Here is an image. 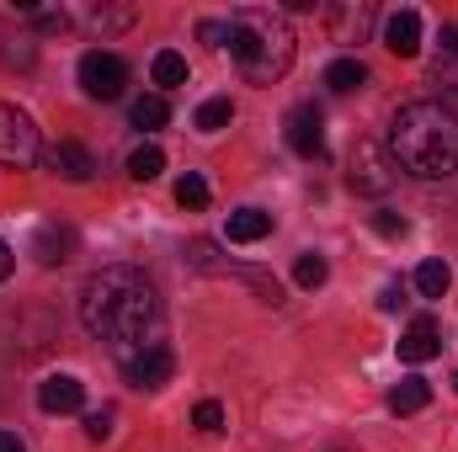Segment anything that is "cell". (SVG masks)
<instances>
[{
  "label": "cell",
  "instance_id": "cell-34",
  "mask_svg": "<svg viewBox=\"0 0 458 452\" xmlns=\"http://www.w3.org/2000/svg\"><path fill=\"white\" fill-rule=\"evenodd\" d=\"M443 54L458 59V27H443Z\"/></svg>",
  "mask_w": 458,
  "mask_h": 452
},
{
  "label": "cell",
  "instance_id": "cell-7",
  "mask_svg": "<svg viewBox=\"0 0 458 452\" xmlns=\"http://www.w3.org/2000/svg\"><path fill=\"white\" fill-rule=\"evenodd\" d=\"M283 138H288L293 155L326 160V117H320V107H315V102H299L293 113L283 117Z\"/></svg>",
  "mask_w": 458,
  "mask_h": 452
},
{
  "label": "cell",
  "instance_id": "cell-4",
  "mask_svg": "<svg viewBox=\"0 0 458 452\" xmlns=\"http://www.w3.org/2000/svg\"><path fill=\"white\" fill-rule=\"evenodd\" d=\"M394 176H400V165L389 160V149H378L373 138H357V144H352V160H346V187H352V192L384 197V192L394 187Z\"/></svg>",
  "mask_w": 458,
  "mask_h": 452
},
{
  "label": "cell",
  "instance_id": "cell-1",
  "mask_svg": "<svg viewBox=\"0 0 458 452\" xmlns=\"http://www.w3.org/2000/svg\"><path fill=\"white\" fill-rule=\"evenodd\" d=\"M81 325L97 340H113L123 356L139 351L144 331L155 325V288L139 266H102L81 288Z\"/></svg>",
  "mask_w": 458,
  "mask_h": 452
},
{
  "label": "cell",
  "instance_id": "cell-31",
  "mask_svg": "<svg viewBox=\"0 0 458 452\" xmlns=\"http://www.w3.org/2000/svg\"><path fill=\"white\" fill-rule=\"evenodd\" d=\"M437 86H443L448 96H458V59H443V64H437Z\"/></svg>",
  "mask_w": 458,
  "mask_h": 452
},
{
  "label": "cell",
  "instance_id": "cell-20",
  "mask_svg": "<svg viewBox=\"0 0 458 452\" xmlns=\"http://www.w3.org/2000/svg\"><path fill=\"white\" fill-rule=\"evenodd\" d=\"M229 117H234V102H229V96H208V102L198 107V117H192V128H198V133H225Z\"/></svg>",
  "mask_w": 458,
  "mask_h": 452
},
{
  "label": "cell",
  "instance_id": "cell-17",
  "mask_svg": "<svg viewBox=\"0 0 458 452\" xmlns=\"http://www.w3.org/2000/svg\"><path fill=\"white\" fill-rule=\"evenodd\" d=\"M149 80H155L160 91H176V86H187V59H182L176 48H160V54L149 59Z\"/></svg>",
  "mask_w": 458,
  "mask_h": 452
},
{
  "label": "cell",
  "instance_id": "cell-14",
  "mask_svg": "<svg viewBox=\"0 0 458 452\" xmlns=\"http://www.w3.org/2000/svg\"><path fill=\"white\" fill-rule=\"evenodd\" d=\"M272 234V213H261V208H234L225 224V239L229 245H256V239H267Z\"/></svg>",
  "mask_w": 458,
  "mask_h": 452
},
{
  "label": "cell",
  "instance_id": "cell-6",
  "mask_svg": "<svg viewBox=\"0 0 458 452\" xmlns=\"http://www.w3.org/2000/svg\"><path fill=\"white\" fill-rule=\"evenodd\" d=\"M81 91L91 96V102H117L123 91H128V64L107 54V48H91L86 59H81Z\"/></svg>",
  "mask_w": 458,
  "mask_h": 452
},
{
  "label": "cell",
  "instance_id": "cell-8",
  "mask_svg": "<svg viewBox=\"0 0 458 452\" xmlns=\"http://www.w3.org/2000/svg\"><path fill=\"white\" fill-rule=\"evenodd\" d=\"M373 21H378V5L373 0H336V5H326V27H331V43H368V32H373Z\"/></svg>",
  "mask_w": 458,
  "mask_h": 452
},
{
  "label": "cell",
  "instance_id": "cell-23",
  "mask_svg": "<svg viewBox=\"0 0 458 452\" xmlns=\"http://www.w3.org/2000/svg\"><path fill=\"white\" fill-rule=\"evenodd\" d=\"M326 277H331V266H326L320 250H304V255L293 261V282H299V288H320Z\"/></svg>",
  "mask_w": 458,
  "mask_h": 452
},
{
  "label": "cell",
  "instance_id": "cell-24",
  "mask_svg": "<svg viewBox=\"0 0 458 452\" xmlns=\"http://www.w3.org/2000/svg\"><path fill=\"white\" fill-rule=\"evenodd\" d=\"M32 250H38L43 266H59V261H70V255H64V250H70V234H64V229H43Z\"/></svg>",
  "mask_w": 458,
  "mask_h": 452
},
{
  "label": "cell",
  "instance_id": "cell-30",
  "mask_svg": "<svg viewBox=\"0 0 458 452\" xmlns=\"http://www.w3.org/2000/svg\"><path fill=\"white\" fill-rule=\"evenodd\" d=\"M198 38H203L208 48H219V43H225V38H229V21H214V16H208V21L198 27Z\"/></svg>",
  "mask_w": 458,
  "mask_h": 452
},
{
  "label": "cell",
  "instance_id": "cell-13",
  "mask_svg": "<svg viewBox=\"0 0 458 452\" xmlns=\"http://www.w3.org/2000/svg\"><path fill=\"white\" fill-rule=\"evenodd\" d=\"M394 351H400V362H411V367L432 362V356L443 351V340H437V320H432V314H421V320L400 336V346H394Z\"/></svg>",
  "mask_w": 458,
  "mask_h": 452
},
{
  "label": "cell",
  "instance_id": "cell-15",
  "mask_svg": "<svg viewBox=\"0 0 458 452\" xmlns=\"http://www.w3.org/2000/svg\"><path fill=\"white\" fill-rule=\"evenodd\" d=\"M432 405V383L421 378V372H411V378H400L394 389H389V410L394 415H416V410H427Z\"/></svg>",
  "mask_w": 458,
  "mask_h": 452
},
{
  "label": "cell",
  "instance_id": "cell-26",
  "mask_svg": "<svg viewBox=\"0 0 458 452\" xmlns=\"http://www.w3.org/2000/svg\"><path fill=\"white\" fill-rule=\"evenodd\" d=\"M91 21H97V32H117V27H128V21H133V5H113V11L102 5Z\"/></svg>",
  "mask_w": 458,
  "mask_h": 452
},
{
  "label": "cell",
  "instance_id": "cell-29",
  "mask_svg": "<svg viewBox=\"0 0 458 452\" xmlns=\"http://www.w3.org/2000/svg\"><path fill=\"white\" fill-rule=\"evenodd\" d=\"M373 229H378L384 239H400V234H405V219H400V213H373Z\"/></svg>",
  "mask_w": 458,
  "mask_h": 452
},
{
  "label": "cell",
  "instance_id": "cell-2",
  "mask_svg": "<svg viewBox=\"0 0 458 452\" xmlns=\"http://www.w3.org/2000/svg\"><path fill=\"white\" fill-rule=\"evenodd\" d=\"M389 160L416 181H443L458 171V117L443 102H411L389 122Z\"/></svg>",
  "mask_w": 458,
  "mask_h": 452
},
{
  "label": "cell",
  "instance_id": "cell-22",
  "mask_svg": "<svg viewBox=\"0 0 458 452\" xmlns=\"http://www.w3.org/2000/svg\"><path fill=\"white\" fill-rule=\"evenodd\" d=\"M176 203H182L187 213H203V208H208V181H203L198 171H187V176L176 181Z\"/></svg>",
  "mask_w": 458,
  "mask_h": 452
},
{
  "label": "cell",
  "instance_id": "cell-27",
  "mask_svg": "<svg viewBox=\"0 0 458 452\" xmlns=\"http://www.w3.org/2000/svg\"><path fill=\"white\" fill-rule=\"evenodd\" d=\"M86 437H91V442H107V437H113V410L86 415Z\"/></svg>",
  "mask_w": 458,
  "mask_h": 452
},
{
  "label": "cell",
  "instance_id": "cell-12",
  "mask_svg": "<svg viewBox=\"0 0 458 452\" xmlns=\"http://www.w3.org/2000/svg\"><path fill=\"white\" fill-rule=\"evenodd\" d=\"M38 405H43L48 415H75V410L86 405V383L70 378V372H48V378L38 383Z\"/></svg>",
  "mask_w": 458,
  "mask_h": 452
},
{
  "label": "cell",
  "instance_id": "cell-25",
  "mask_svg": "<svg viewBox=\"0 0 458 452\" xmlns=\"http://www.w3.org/2000/svg\"><path fill=\"white\" fill-rule=\"evenodd\" d=\"M192 426H198V431H225V405H219V399H203V405L192 410Z\"/></svg>",
  "mask_w": 458,
  "mask_h": 452
},
{
  "label": "cell",
  "instance_id": "cell-9",
  "mask_svg": "<svg viewBox=\"0 0 458 452\" xmlns=\"http://www.w3.org/2000/svg\"><path fill=\"white\" fill-rule=\"evenodd\" d=\"M123 367H128V383L133 389H165L176 378V351L171 346H144V351L123 356Z\"/></svg>",
  "mask_w": 458,
  "mask_h": 452
},
{
  "label": "cell",
  "instance_id": "cell-19",
  "mask_svg": "<svg viewBox=\"0 0 458 452\" xmlns=\"http://www.w3.org/2000/svg\"><path fill=\"white\" fill-rule=\"evenodd\" d=\"M160 171H165V149H160V144H139V149L128 155V176H133V181H155Z\"/></svg>",
  "mask_w": 458,
  "mask_h": 452
},
{
  "label": "cell",
  "instance_id": "cell-35",
  "mask_svg": "<svg viewBox=\"0 0 458 452\" xmlns=\"http://www.w3.org/2000/svg\"><path fill=\"white\" fill-rule=\"evenodd\" d=\"M0 452H27V448H21V442H16L11 431H0Z\"/></svg>",
  "mask_w": 458,
  "mask_h": 452
},
{
  "label": "cell",
  "instance_id": "cell-28",
  "mask_svg": "<svg viewBox=\"0 0 458 452\" xmlns=\"http://www.w3.org/2000/svg\"><path fill=\"white\" fill-rule=\"evenodd\" d=\"M32 21H38V32H64V27H70L64 11H32Z\"/></svg>",
  "mask_w": 458,
  "mask_h": 452
},
{
  "label": "cell",
  "instance_id": "cell-10",
  "mask_svg": "<svg viewBox=\"0 0 458 452\" xmlns=\"http://www.w3.org/2000/svg\"><path fill=\"white\" fill-rule=\"evenodd\" d=\"M384 48L400 54V59H416L421 54V11H411V5L389 11L384 16Z\"/></svg>",
  "mask_w": 458,
  "mask_h": 452
},
{
  "label": "cell",
  "instance_id": "cell-16",
  "mask_svg": "<svg viewBox=\"0 0 458 452\" xmlns=\"http://www.w3.org/2000/svg\"><path fill=\"white\" fill-rule=\"evenodd\" d=\"M326 86H331L336 96H352V91H362V86H368V64H362L357 54H346V59H331V64H326Z\"/></svg>",
  "mask_w": 458,
  "mask_h": 452
},
{
  "label": "cell",
  "instance_id": "cell-11",
  "mask_svg": "<svg viewBox=\"0 0 458 452\" xmlns=\"http://www.w3.org/2000/svg\"><path fill=\"white\" fill-rule=\"evenodd\" d=\"M43 165H48L59 181H91V176H97L91 149H86V144H75V138H59V144L43 155Z\"/></svg>",
  "mask_w": 458,
  "mask_h": 452
},
{
  "label": "cell",
  "instance_id": "cell-32",
  "mask_svg": "<svg viewBox=\"0 0 458 452\" xmlns=\"http://www.w3.org/2000/svg\"><path fill=\"white\" fill-rule=\"evenodd\" d=\"M400 304H405V293H400V282H389V288L378 293V309L389 314V309H400Z\"/></svg>",
  "mask_w": 458,
  "mask_h": 452
},
{
  "label": "cell",
  "instance_id": "cell-36",
  "mask_svg": "<svg viewBox=\"0 0 458 452\" xmlns=\"http://www.w3.org/2000/svg\"><path fill=\"white\" fill-rule=\"evenodd\" d=\"M454 389H458V372H454Z\"/></svg>",
  "mask_w": 458,
  "mask_h": 452
},
{
  "label": "cell",
  "instance_id": "cell-18",
  "mask_svg": "<svg viewBox=\"0 0 458 452\" xmlns=\"http://www.w3.org/2000/svg\"><path fill=\"white\" fill-rule=\"evenodd\" d=\"M448 288H454L448 261H421V266H416V293H421V298H448Z\"/></svg>",
  "mask_w": 458,
  "mask_h": 452
},
{
  "label": "cell",
  "instance_id": "cell-33",
  "mask_svg": "<svg viewBox=\"0 0 458 452\" xmlns=\"http://www.w3.org/2000/svg\"><path fill=\"white\" fill-rule=\"evenodd\" d=\"M11 272H16V250H11V245H5V239H0V282H5V277H11Z\"/></svg>",
  "mask_w": 458,
  "mask_h": 452
},
{
  "label": "cell",
  "instance_id": "cell-5",
  "mask_svg": "<svg viewBox=\"0 0 458 452\" xmlns=\"http://www.w3.org/2000/svg\"><path fill=\"white\" fill-rule=\"evenodd\" d=\"M38 155H43L38 122L21 113V107L0 102V165L5 171H27V165H38Z\"/></svg>",
  "mask_w": 458,
  "mask_h": 452
},
{
  "label": "cell",
  "instance_id": "cell-3",
  "mask_svg": "<svg viewBox=\"0 0 458 452\" xmlns=\"http://www.w3.org/2000/svg\"><path fill=\"white\" fill-rule=\"evenodd\" d=\"M293 27L277 5H240L229 11V54L250 86H277L293 64Z\"/></svg>",
  "mask_w": 458,
  "mask_h": 452
},
{
  "label": "cell",
  "instance_id": "cell-21",
  "mask_svg": "<svg viewBox=\"0 0 458 452\" xmlns=\"http://www.w3.org/2000/svg\"><path fill=\"white\" fill-rule=\"evenodd\" d=\"M128 117H133V128H139V133H155V128H165V122H171V107H165V96H139Z\"/></svg>",
  "mask_w": 458,
  "mask_h": 452
}]
</instances>
